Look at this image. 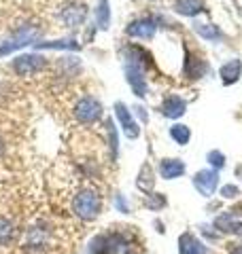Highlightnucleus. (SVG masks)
Wrapping results in <instances>:
<instances>
[{"mask_svg":"<svg viewBox=\"0 0 242 254\" xmlns=\"http://www.w3.org/2000/svg\"><path fill=\"white\" fill-rule=\"evenodd\" d=\"M117 208H119L121 212H127V203L123 201V197H121V195H117Z\"/></svg>","mask_w":242,"mask_h":254,"instance_id":"nucleus-24","label":"nucleus"},{"mask_svg":"<svg viewBox=\"0 0 242 254\" xmlns=\"http://www.w3.org/2000/svg\"><path fill=\"white\" fill-rule=\"evenodd\" d=\"M215 227L221 229V231H225V233H242V222H238L232 214H223V216H219L215 220Z\"/></svg>","mask_w":242,"mask_h":254,"instance_id":"nucleus-16","label":"nucleus"},{"mask_svg":"<svg viewBox=\"0 0 242 254\" xmlns=\"http://www.w3.org/2000/svg\"><path fill=\"white\" fill-rule=\"evenodd\" d=\"M115 113H117V117H119V121H121V127H123L125 136H127V138H138L140 129H138V125H136V121L132 119L130 110H127L123 104H121V102H117V104H115Z\"/></svg>","mask_w":242,"mask_h":254,"instance_id":"nucleus-6","label":"nucleus"},{"mask_svg":"<svg viewBox=\"0 0 242 254\" xmlns=\"http://www.w3.org/2000/svg\"><path fill=\"white\" fill-rule=\"evenodd\" d=\"M85 15H87V9H85V4H68L66 9L62 11V19L68 23V26H77V23H81L85 19Z\"/></svg>","mask_w":242,"mask_h":254,"instance_id":"nucleus-11","label":"nucleus"},{"mask_svg":"<svg viewBox=\"0 0 242 254\" xmlns=\"http://www.w3.org/2000/svg\"><path fill=\"white\" fill-rule=\"evenodd\" d=\"M72 210H75V214L81 220H94L98 218V214L102 210V199L94 189H83L75 195Z\"/></svg>","mask_w":242,"mask_h":254,"instance_id":"nucleus-1","label":"nucleus"},{"mask_svg":"<svg viewBox=\"0 0 242 254\" xmlns=\"http://www.w3.org/2000/svg\"><path fill=\"white\" fill-rule=\"evenodd\" d=\"M238 187H234V185H225L223 189H221V195L225 197V199H234V197H238Z\"/></svg>","mask_w":242,"mask_h":254,"instance_id":"nucleus-23","label":"nucleus"},{"mask_svg":"<svg viewBox=\"0 0 242 254\" xmlns=\"http://www.w3.org/2000/svg\"><path fill=\"white\" fill-rule=\"evenodd\" d=\"M187 113V102L179 95H168V98L161 102V115L168 119H179Z\"/></svg>","mask_w":242,"mask_h":254,"instance_id":"nucleus-5","label":"nucleus"},{"mask_svg":"<svg viewBox=\"0 0 242 254\" xmlns=\"http://www.w3.org/2000/svg\"><path fill=\"white\" fill-rule=\"evenodd\" d=\"M125 246L123 235L119 233H104L94 237L90 244V254H117Z\"/></svg>","mask_w":242,"mask_h":254,"instance_id":"nucleus-2","label":"nucleus"},{"mask_svg":"<svg viewBox=\"0 0 242 254\" xmlns=\"http://www.w3.org/2000/svg\"><path fill=\"white\" fill-rule=\"evenodd\" d=\"M179 254H206V246L196 235L183 233L179 237Z\"/></svg>","mask_w":242,"mask_h":254,"instance_id":"nucleus-8","label":"nucleus"},{"mask_svg":"<svg viewBox=\"0 0 242 254\" xmlns=\"http://www.w3.org/2000/svg\"><path fill=\"white\" fill-rule=\"evenodd\" d=\"M170 138L176 142V144L185 146V144H187V142L191 140V131H189V127H187V125L176 123V125L170 127Z\"/></svg>","mask_w":242,"mask_h":254,"instance_id":"nucleus-17","label":"nucleus"},{"mask_svg":"<svg viewBox=\"0 0 242 254\" xmlns=\"http://www.w3.org/2000/svg\"><path fill=\"white\" fill-rule=\"evenodd\" d=\"M230 254H242V244H236L230 248Z\"/></svg>","mask_w":242,"mask_h":254,"instance_id":"nucleus-25","label":"nucleus"},{"mask_svg":"<svg viewBox=\"0 0 242 254\" xmlns=\"http://www.w3.org/2000/svg\"><path fill=\"white\" fill-rule=\"evenodd\" d=\"M159 174H161V178H166V180H174L185 174V163L181 159H164V161L159 163Z\"/></svg>","mask_w":242,"mask_h":254,"instance_id":"nucleus-9","label":"nucleus"},{"mask_svg":"<svg viewBox=\"0 0 242 254\" xmlns=\"http://www.w3.org/2000/svg\"><path fill=\"white\" fill-rule=\"evenodd\" d=\"M242 74V62L240 60H230L228 64H223L221 70H219V76L223 85H234L238 83V78Z\"/></svg>","mask_w":242,"mask_h":254,"instance_id":"nucleus-10","label":"nucleus"},{"mask_svg":"<svg viewBox=\"0 0 242 254\" xmlns=\"http://www.w3.org/2000/svg\"><path fill=\"white\" fill-rule=\"evenodd\" d=\"M219 185V174L217 170H200L196 176H193V187L202 197H213V193L217 190Z\"/></svg>","mask_w":242,"mask_h":254,"instance_id":"nucleus-3","label":"nucleus"},{"mask_svg":"<svg viewBox=\"0 0 242 254\" xmlns=\"http://www.w3.org/2000/svg\"><path fill=\"white\" fill-rule=\"evenodd\" d=\"M164 205H166V197L164 195H159V193L149 195V199H147V208L149 210H161Z\"/></svg>","mask_w":242,"mask_h":254,"instance_id":"nucleus-22","label":"nucleus"},{"mask_svg":"<svg viewBox=\"0 0 242 254\" xmlns=\"http://www.w3.org/2000/svg\"><path fill=\"white\" fill-rule=\"evenodd\" d=\"M155 21L144 17V19H136L130 23V28H127V34L130 36H136V38H151L153 34H155Z\"/></svg>","mask_w":242,"mask_h":254,"instance_id":"nucleus-7","label":"nucleus"},{"mask_svg":"<svg viewBox=\"0 0 242 254\" xmlns=\"http://www.w3.org/2000/svg\"><path fill=\"white\" fill-rule=\"evenodd\" d=\"M100 115H102V106L94 98H83L75 108V117L81 123H94L100 119Z\"/></svg>","mask_w":242,"mask_h":254,"instance_id":"nucleus-4","label":"nucleus"},{"mask_svg":"<svg viewBox=\"0 0 242 254\" xmlns=\"http://www.w3.org/2000/svg\"><path fill=\"white\" fill-rule=\"evenodd\" d=\"M206 159H208V163H211L215 170H221L225 165V155L221 153V150H211V153L206 155Z\"/></svg>","mask_w":242,"mask_h":254,"instance_id":"nucleus-21","label":"nucleus"},{"mask_svg":"<svg viewBox=\"0 0 242 254\" xmlns=\"http://www.w3.org/2000/svg\"><path fill=\"white\" fill-rule=\"evenodd\" d=\"M15 235V229L13 225L6 218H0V246H6Z\"/></svg>","mask_w":242,"mask_h":254,"instance_id":"nucleus-20","label":"nucleus"},{"mask_svg":"<svg viewBox=\"0 0 242 254\" xmlns=\"http://www.w3.org/2000/svg\"><path fill=\"white\" fill-rule=\"evenodd\" d=\"M125 254H138V252H134V250H127Z\"/></svg>","mask_w":242,"mask_h":254,"instance_id":"nucleus-26","label":"nucleus"},{"mask_svg":"<svg viewBox=\"0 0 242 254\" xmlns=\"http://www.w3.org/2000/svg\"><path fill=\"white\" fill-rule=\"evenodd\" d=\"M204 72H206V62L202 58H198V55L187 53V60H185V74L189 78H200Z\"/></svg>","mask_w":242,"mask_h":254,"instance_id":"nucleus-12","label":"nucleus"},{"mask_svg":"<svg viewBox=\"0 0 242 254\" xmlns=\"http://www.w3.org/2000/svg\"><path fill=\"white\" fill-rule=\"evenodd\" d=\"M174 9H176V13L187 15V17H193V15H198V13L204 11V0H176Z\"/></svg>","mask_w":242,"mask_h":254,"instance_id":"nucleus-13","label":"nucleus"},{"mask_svg":"<svg viewBox=\"0 0 242 254\" xmlns=\"http://www.w3.org/2000/svg\"><path fill=\"white\" fill-rule=\"evenodd\" d=\"M96 17H98V26L102 30L109 28L111 11H109V0H98V9H96Z\"/></svg>","mask_w":242,"mask_h":254,"instance_id":"nucleus-19","label":"nucleus"},{"mask_svg":"<svg viewBox=\"0 0 242 254\" xmlns=\"http://www.w3.org/2000/svg\"><path fill=\"white\" fill-rule=\"evenodd\" d=\"M136 187H138L142 193H149L155 187V178H153V170L149 163H144L140 168V174H138V180H136Z\"/></svg>","mask_w":242,"mask_h":254,"instance_id":"nucleus-15","label":"nucleus"},{"mask_svg":"<svg viewBox=\"0 0 242 254\" xmlns=\"http://www.w3.org/2000/svg\"><path fill=\"white\" fill-rule=\"evenodd\" d=\"M193 30H196L202 38H206V41H217V38L221 36L219 28L213 26V23H196V26H193Z\"/></svg>","mask_w":242,"mask_h":254,"instance_id":"nucleus-18","label":"nucleus"},{"mask_svg":"<svg viewBox=\"0 0 242 254\" xmlns=\"http://www.w3.org/2000/svg\"><path fill=\"white\" fill-rule=\"evenodd\" d=\"M43 68V58H32V55H26V58H19L17 62H15V70H17L19 74H32L36 72V70Z\"/></svg>","mask_w":242,"mask_h":254,"instance_id":"nucleus-14","label":"nucleus"}]
</instances>
